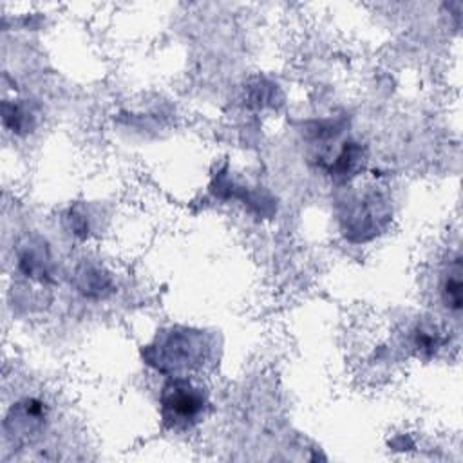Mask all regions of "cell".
Returning a JSON list of instances; mask_svg holds the SVG:
<instances>
[{"instance_id": "1", "label": "cell", "mask_w": 463, "mask_h": 463, "mask_svg": "<svg viewBox=\"0 0 463 463\" xmlns=\"http://www.w3.org/2000/svg\"><path fill=\"white\" fill-rule=\"evenodd\" d=\"M208 407V391L186 376H170L161 387L159 414L166 429L184 430L197 425Z\"/></svg>"}, {"instance_id": "2", "label": "cell", "mask_w": 463, "mask_h": 463, "mask_svg": "<svg viewBox=\"0 0 463 463\" xmlns=\"http://www.w3.org/2000/svg\"><path fill=\"white\" fill-rule=\"evenodd\" d=\"M204 340L192 329H172L146 347L145 360L161 373H177L201 365Z\"/></svg>"}, {"instance_id": "3", "label": "cell", "mask_w": 463, "mask_h": 463, "mask_svg": "<svg viewBox=\"0 0 463 463\" xmlns=\"http://www.w3.org/2000/svg\"><path fill=\"white\" fill-rule=\"evenodd\" d=\"M47 420V405L38 398H24L18 402L5 418L7 436L27 438L42 430Z\"/></svg>"}, {"instance_id": "4", "label": "cell", "mask_w": 463, "mask_h": 463, "mask_svg": "<svg viewBox=\"0 0 463 463\" xmlns=\"http://www.w3.org/2000/svg\"><path fill=\"white\" fill-rule=\"evenodd\" d=\"M18 268L25 277L36 280H49L52 273V260L45 244L29 241L18 255Z\"/></svg>"}, {"instance_id": "5", "label": "cell", "mask_w": 463, "mask_h": 463, "mask_svg": "<svg viewBox=\"0 0 463 463\" xmlns=\"http://www.w3.org/2000/svg\"><path fill=\"white\" fill-rule=\"evenodd\" d=\"M365 154L360 143L354 141H344L336 156L326 165V172L333 179H349L356 175V172L364 166Z\"/></svg>"}, {"instance_id": "6", "label": "cell", "mask_w": 463, "mask_h": 463, "mask_svg": "<svg viewBox=\"0 0 463 463\" xmlns=\"http://www.w3.org/2000/svg\"><path fill=\"white\" fill-rule=\"evenodd\" d=\"M441 302L445 307L452 313L461 311L463 304V282H461V255L456 253L454 259L449 262V269L443 275L441 280Z\"/></svg>"}, {"instance_id": "7", "label": "cell", "mask_w": 463, "mask_h": 463, "mask_svg": "<svg viewBox=\"0 0 463 463\" xmlns=\"http://www.w3.org/2000/svg\"><path fill=\"white\" fill-rule=\"evenodd\" d=\"M76 286L85 297L101 298L110 291L112 280L110 275L105 273L99 266L81 264L76 271Z\"/></svg>"}, {"instance_id": "8", "label": "cell", "mask_w": 463, "mask_h": 463, "mask_svg": "<svg viewBox=\"0 0 463 463\" xmlns=\"http://www.w3.org/2000/svg\"><path fill=\"white\" fill-rule=\"evenodd\" d=\"M2 121L13 134H27L34 127V114L25 103L5 99L2 103Z\"/></svg>"}, {"instance_id": "9", "label": "cell", "mask_w": 463, "mask_h": 463, "mask_svg": "<svg viewBox=\"0 0 463 463\" xmlns=\"http://www.w3.org/2000/svg\"><path fill=\"white\" fill-rule=\"evenodd\" d=\"M414 347L418 349L420 354L430 356L434 354L439 347H441V336L436 326L425 324V326H418L414 329V340H412Z\"/></svg>"}]
</instances>
